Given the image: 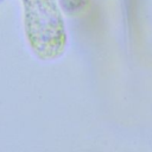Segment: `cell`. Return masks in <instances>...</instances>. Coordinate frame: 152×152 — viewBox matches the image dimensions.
I'll return each mask as SVG.
<instances>
[{
    "mask_svg": "<svg viewBox=\"0 0 152 152\" xmlns=\"http://www.w3.org/2000/svg\"><path fill=\"white\" fill-rule=\"evenodd\" d=\"M27 34L42 57H52L64 45L63 21L55 0H24Z\"/></svg>",
    "mask_w": 152,
    "mask_h": 152,
    "instance_id": "obj_1",
    "label": "cell"
}]
</instances>
